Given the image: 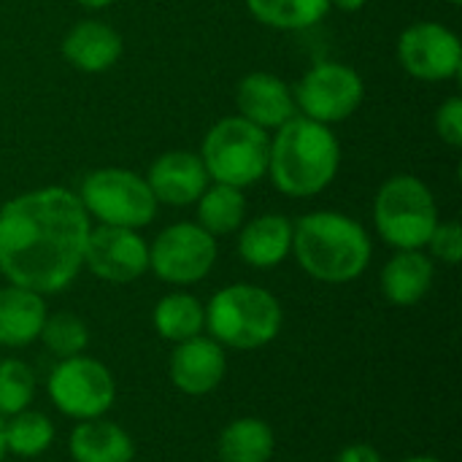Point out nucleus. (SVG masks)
I'll return each mask as SVG.
<instances>
[{
	"label": "nucleus",
	"mask_w": 462,
	"mask_h": 462,
	"mask_svg": "<svg viewBox=\"0 0 462 462\" xmlns=\"http://www.w3.org/2000/svg\"><path fill=\"white\" fill-rule=\"evenodd\" d=\"M84 265L103 282L127 284L149 271V246L138 230L97 225L87 236Z\"/></svg>",
	"instance_id": "f8f14e48"
},
{
	"label": "nucleus",
	"mask_w": 462,
	"mask_h": 462,
	"mask_svg": "<svg viewBox=\"0 0 462 462\" xmlns=\"http://www.w3.org/2000/svg\"><path fill=\"white\" fill-rule=\"evenodd\" d=\"M206 325L217 344L233 349H257L279 336L282 306L263 287L230 284L211 298L206 309Z\"/></svg>",
	"instance_id": "20e7f679"
},
{
	"label": "nucleus",
	"mask_w": 462,
	"mask_h": 462,
	"mask_svg": "<svg viewBox=\"0 0 462 462\" xmlns=\"http://www.w3.org/2000/svg\"><path fill=\"white\" fill-rule=\"evenodd\" d=\"M208 173L206 165L200 160V154L195 152H165L160 154L146 176V184L152 189V195L157 198V203H168V206H189L198 203V198L206 192L208 187Z\"/></svg>",
	"instance_id": "ddd939ff"
},
{
	"label": "nucleus",
	"mask_w": 462,
	"mask_h": 462,
	"mask_svg": "<svg viewBox=\"0 0 462 462\" xmlns=\"http://www.w3.org/2000/svg\"><path fill=\"white\" fill-rule=\"evenodd\" d=\"M252 16L276 30H306L322 22L330 0H246Z\"/></svg>",
	"instance_id": "b1692460"
},
{
	"label": "nucleus",
	"mask_w": 462,
	"mask_h": 462,
	"mask_svg": "<svg viewBox=\"0 0 462 462\" xmlns=\"http://www.w3.org/2000/svg\"><path fill=\"white\" fill-rule=\"evenodd\" d=\"M433 287V260L420 249H398L382 271V290L395 306L420 303Z\"/></svg>",
	"instance_id": "6ab92c4d"
},
{
	"label": "nucleus",
	"mask_w": 462,
	"mask_h": 462,
	"mask_svg": "<svg viewBox=\"0 0 462 462\" xmlns=\"http://www.w3.org/2000/svg\"><path fill=\"white\" fill-rule=\"evenodd\" d=\"M430 252L436 260L447 263V265H457L462 260V230L457 222H439L430 241H428Z\"/></svg>",
	"instance_id": "cd10ccee"
},
{
	"label": "nucleus",
	"mask_w": 462,
	"mask_h": 462,
	"mask_svg": "<svg viewBox=\"0 0 462 462\" xmlns=\"http://www.w3.org/2000/svg\"><path fill=\"white\" fill-rule=\"evenodd\" d=\"M338 462H382L379 452L368 444H352L346 447L341 455H338Z\"/></svg>",
	"instance_id": "c756f323"
},
{
	"label": "nucleus",
	"mask_w": 462,
	"mask_h": 462,
	"mask_svg": "<svg viewBox=\"0 0 462 462\" xmlns=\"http://www.w3.org/2000/svg\"><path fill=\"white\" fill-rule=\"evenodd\" d=\"M62 57L84 73H103L122 57V35L97 19H84L62 38Z\"/></svg>",
	"instance_id": "dca6fc26"
},
{
	"label": "nucleus",
	"mask_w": 462,
	"mask_h": 462,
	"mask_svg": "<svg viewBox=\"0 0 462 462\" xmlns=\"http://www.w3.org/2000/svg\"><path fill=\"white\" fill-rule=\"evenodd\" d=\"M246 219V198L244 189L230 187V184H211L206 192L198 198V225L217 236L236 233Z\"/></svg>",
	"instance_id": "412c9836"
},
{
	"label": "nucleus",
	"mask_w": 462,
	"mask_h": 462,
	"mask_svg": "<svg viewBox=\"0 0 462 462\" xmlns=\"http://www.w3.org/2000/svg\"><path fill=\"white\" fill-rule=\"evenodd\" d=\"M89 214L65 187L22 192L0 208V273L38 295L65 290L84 268Z\"/></svg>",
	"instance_id": "f257e3e1"
},
{
	"label": "nucleus",
	"mask_w": 462,
	"mask_h": 462,
	"mask_svg": "<svg viewBox=\"0 0 462 462\" xmlns=\"http://www.w3.org/2000/svg\"><path fill=\"white\" fill-rule=\"evenodd\" d=\"M46 303L38 292L8 284L0 290V344L27 346L41 336Z\"/></svg>",
	"instance_id": "a211bd4d"
},
{
	"label": "nucleus",
	"mask_w": 462,
	"mask_h": 462,
	"mask_svg": "<svg viewBox=\"0 0 462 462\" xmlns=\"http://www.w3.org/2000/svg\"><path fill=\"white\" fill-rule=\"evenodd\" d=\"M225 371L227 363L222 346L200 336L181 341L171 360V379L187 395H206L217 390L219 382L225 379Z\"/></svg>",
	"instance_id": "2eb2a0df"
},
{
	"label": "nucleus",
	"mask_w": 462,
	"mask_h": 462,
	"mask_svg": "<svg viewBox=\"0 0 462 462\" xmlns=\"http://www.w3.org/2000/svg\"><path fill=\"white\" fill-rule=\"evenodd\" d=\"M200 152L211 181L244 189L268 173L271 138L244 116H225L206 133Z\"/></svg>",
	"instance_id": "39448f33"
},
{
	"label": "nucleus",
	"mask_w": 462,
	"mask_h": 462,
	"mask_svg": "<svg viewBox=\"0 0 462 462\" xmlns=\"http://www.w3.org/2000/svg\"><path fill=\"white\" fill-rule=\"evenodd\" d=\"M403 462H441V460H436V457H411V460H403Z\"/></svg>",
	"instance_id": "72a5a7b5"
},
{
	"label": "nucleus",
	"mask_w": 462,
	"mask_h": 462,
	"mask_svg": "<svg viewBox=\"0 0 462 462\" xmlns=\"http://www.w3.org/2000/svg\"><path fill=\"white\" fill-rule=\"evenodd\" d=\"M449 3H452V5H460L462 0H449Z\"/></svg>",
	"instance_id": "f704fd0d"
},
{
	"label": "nucleus",
	"mask_w": 462,
	"mask_h": 462,
	"mask_svg": "<svg viewBox=\"0 0 462 462\" xmlns=\"http://www.w3.org/2000/svg\"><path fill=\"white\" fill-rule=\"evenodd\" d=\"M436 133L444 143H449L452 149L462 146V100L460 97H449L441 103V108L436 111Z\"/></svg>",
	"instance_id": "c85d7f7f"
},
{
	"label": "nucleus",
	"mask_w": 462,
	"mask_h": 462,
	"mask_svg": "<svg viewBox=\"0 0 462 462\" xmlns=\"http://www.w3.org/2000/svg\"><path fill=\"white\" fill-rule=\"evenodd\" d=\"M203 325H206V311L200 300L192 295H184V292L165 295L154 309V328L168 341H176V344L189 341L200 336Z\"/></svg>",
	"instance_id": "5701e85b"
},
{
	"label": "nucleus",
	"mask_w": 462,
	"mask_h": 462,
	"mask_svg": "<svg viewBox=\"0 0 462 462\" xmlns=\"http://www.w3.org/2000/svg\"><path fill=\"white\" fill-rule=\"evenodd\" d=\"M292 252L309 276L328 284H346L368 268L371 238L346 214L314 211L292 225Z\"/></svg>",
	"instance_id": "7ed1b4c3"
},
{
	"label": "nucleus",
	"mask_w": 462,
	"mask_h": 462,
	"mask_svg": "<svg viewBox=\"0 0 462 462\" xmlns=\"http://www.w3.org/2000/svg\"><path fill=\"white\" fill-rule=\"evenodd\" d=\"M341 146L328 125L292 116L271 138L268 173L273 187L290 198L319 195L338 173Z\"/></svg>",
	"instance_id": "f03ea898"
},
{
	"label": "nucleus",
	"mask_w": 462,
	"mask_h": 462,
	"mask_svg": "<svg viewBox=\"0 0 462 462\" xmlns=\"http://www.w3.org/2000/svg\"><path fill=\"white\" fill-rule=\"evenodd\" d=\"M79 200L89 219L111 227H146L157 214V198L152 195L146 179L127 168H97L79 189Z\"/></svg>",
	"instance_id": "0eeeda50"
},
{
	"label": "nucleus",
	"mask_w": 462,
	"mask_h": 462,
	"mask_svg": "<svg viewBox=\"0 0 462 462\" xmlns=\"http://www.w3.org/2000/svg\"><path fill=\"white\" fill-rule=\"evenodd\" d=\"M5 422H3V417H0V462H3V457H5Z\"/></svg>",
	"instance_id": "473e14b6"
},
{
	"label": "nucleus",
	"mask_w": 462,
	"mask_h": 462,
	"mask_svg": "<svg viewBox=\"0 0 462 462\" xmlns=\"http://www.w3.org/2000/svg\"><path fill=\"white\" fill-rule=\"evenodd\" d=\"M236 106H238V116H244L246 122L263 130H276L298 114L287 81L265 70L249 73L238 81Z\"/></svg>",
	"instance_id": "4468645a"
},
{
	"label": "nucleus",
	"mask_w": 462,
	"mask_h": 462,
	"mask_svg": "<svg viewBox=\"0 0 462 462\" xmlns=\"http://www.w3.org/2000/svg\"><path fill=\"white\" fill-rule=\"evenodd\" d=\"M398 57L406 73L420 81H447L460 76V38L439 22L409 24L398 38Z\"/></svg>",
	"instance_id": "9b49d317"
},
{
	"label": "nucleus",
	"mask_w": 462,
	"mask_h": 462,
	"mask_svg": "<svg viewBox=\"0 0 462 462\" xmlns=\"http://www.w3.org/2000/svg\"><path fill=\"white\" fill-rule=\"evenodd\" d=\"M70 455L76 462H130L135 449L130 436L114 425L97 420H84L70 433Z\"/></svg>",
	"instance_id": "aec40b11"
},
{
	"label": "nucleus",
	"mask_w": 462,
	"mask_h": 462,
	"mask_svg": "<svg viewBox=\"0 0 462 462\" xmlns=\"http://www.w3.org/2000/svg\"><path fill=\"white\" fill-rule=\"evenodd\" d=\"M295 108L300 116H309L319 125H336L349 119L363 97L365 84L360 73L341 62H317L309 68L292 89Z\"/></svg>",
	"instance_id": "6e6552de"
},
{
	"label": "nucleus",
	"mask_w": 462,
	"mask_h": 462,
	"mask_svg": "<svg viewBox=\"0 0 462 462\" xmlns=\"http://www.w3.org/2000/svg\"><path fill=\"white\" fill-rule=\"evenodd\" d=\"M368 0H330V5L341 8V11H360Z\"/></svg>",
	"instance_id": "7c9ffc66"
},
{
	"label": "nucleus",
	"mask_w": 462,
	"mask_h": 462,
	"mask_svg": "<svg viewBox=\"0 0 462 462\" xmlns=\"http://www.w3.org/2000/svg\"><path fill=\"white\" fill-rule=\"evenodd\" d=\"M292 252V222L282 214L254 217L241 227L238 254L252 268H276Z\"/></svg>",
	"instance_id": "f3484780"
},
{
	"label": "nucleus",
	"mask_w": 462,
	"mask_h": 462,
	"mask_svg": "<svg viewBox=\"0 0 462 462\" xmlns=\"http://www.w3.org/2000/svg\"><path fill=\"white\" fill-rule=\"evenodd\" d=\"M35 393L32 371L22 360H3L0 363V417L19 414L27 409Z\"/></svg>",
	"instance_id": "bb28decb"
},
{
	"label": "nucleus",
	"mask_w": 462,
	"mask_h": 462,
	"mask_svg": "<svg viewBox=\"0 0 462 462\" xmlns=\"http://www.w3.org/2000/svg\"><path fill=\"white\" fill-rule=\"evenodd\" d=\"M49 352H54L57 357L68 360V357H76L84 352L87 341H89V333H87V325L73 317V314H51L46 317L43 328H41V336H38Z\"/></svg>",
	"instance_id": "a878e982"
},
{
	"label": "nucleus",
	"mask_w": 462,
	"mask_h": 462,
	"mask_svg": "<svg viewBox=\"0 0 462 462\" xmlns=\"http://www.w3.org/2000/svg\"><path fill=\"white\" fill-rule=\"evenodd\" d=\"M79 5H84V8H92V11H97V8H108L114 0H76Z\"/></svg>",
	"instance_id": "2f4dec72"
},
{
	"label": "nucleus",
	"mask_w": 462,
	"mask_h": 462,
	"mask_svg": "<svg viewBox=\"0 0 462 462\" xmlns=\"http://www.w3.org/2000/svg\"><path fill=\"white\" fill-rule=\"evenodd\" d=\"M374 219L379 236L390 246L422 249L439 225V206L425 181L398 173L382 184L374 200Z\"/></svg>",
	"instance_id": "423d86ee"
},
{
	"label": "nucleus",
	"mask_w": 462,
	"mask_h": 462,
	"mask_svg": "<svg viewBox=\"0 0 462 462\" xmlns=\"http://www.w3.org/2000/svg\"><path fill=\"white\" fill-rule=\"evenodd\" d=\"M49 395L54 406L73 420L103 417L116 395L108 368L89 357H68L49 376Z\"/></svg>",
	"instance_id": "1a4fd4ad"
},
{
	"label": "nucleus",
	"mask_w": 462,
	"mask_h": 462,
	"mask_svg": "<svg viewBox=\"0 0 462 462\" xmlns=\"http://www.w3.org/2000/svg\"><path fill=\"white\" fill-rule=\"evenodd\" d=\"M217 263V238L200 225L165 227L149 246V268L168 284H195Z\"/></svg>",
	"instance_id": "9d476101"
},
{
	"label": "nucleus",
	"mask_w": 462,
	"mask_h": 462,
	"mask_svg": "<svg viewBox=\"0 0 462 462\" xmlns=\"http://www.w3.org/2000/svg\"><path fill=\"white\" fill-rule=\"evenodd\" d=\"M273 455V433L263 420L246 417L230 422L219 436L222 462H268Z\"/></svg>",
	"instance_id": "4be33fe9"
},
{
	"label": "nucleus",
	"mask_w": 462,
	"mask_h": 462,
	"mask_svg": "<svg viewBox=\"0 0 462 462\" xmlns=\"http://www.w3.org/2000/svg\"><path fill=\"white\" fill-rule=\"evenodd\" d=\"M54 439V428L41 411H19L5 425V449L19 457H35L49 449Z\"/></svg>",
	"instance_id": "393cba45"
}]
</instances>
